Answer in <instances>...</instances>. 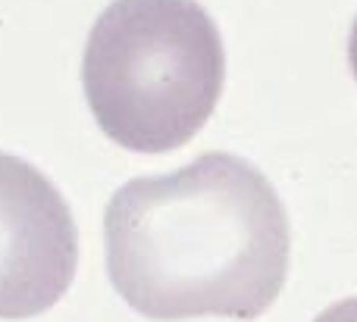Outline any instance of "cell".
<instances>
[{"instance_id":"obj_1","label":"cell","mask_w":357,"mask_h":322,"mask_svg":"<svg viewBox=\"0 0 357 322\" xmlns=\"http://www.w3.org/2000/svg\"><path fill=\"white\" fill-rule=\"evenodd\" d=\"M104 241L113 288L148 319H257L289 275V213L235 154L126 182L107 204Z\"/></svg>"},{"instance_id":"obj_2","label":"cell","mask_w":357,"mask_h":322,"mask_svg":"<svg viewBox=\"0 0 357 322\" xmlns=\"http://www.w3.org/2000/svg\"><path fill=\"white\" fill-rule=\"evenodd\" d=\"M222 79V38L197 0H113L82 63L100 131L138 154L188 144L213 113Z\"/></svg>"},{"instance_id":"obj_5","label":"cell","mask_w":357,"mask_h":322,"mask_svg":"<svg viewBox=\"0 0 357 322\" xmlns=\"http://www.w3.org/2000/svg\"><path fill=\"white\" fill-rule=\"evenodd\" d=\"M348 60H351L354 79H357V19H354V25H351V41H348Z\"/></svg>"},{"instance_id":"obj_4","label":"cell","mask_w":357,"mask_h":322,"mask_svg":"<svg viewBox=\"0 0 357 322\" xmlns=\"http://www.w3.org/2000/svg\"><path fill=\"white\" fill-rule=\"evenodd\" d=\"M314 322H357V298H348V300L333 304L329 310H323Z\"/></svg>"},{"instance_id":"obj_3","label":"cell","mask_w":357,"mask_h":322,"mask_svg":"<svg viewBox=\"0 0 357 322\" xmlns=\"http://www.w3.org/2000/svg\"><path fill=\"white\" fill-rule=\"evenodd\" d=\"M79 232L54 182L0 150V319L47 313L73 285Z\"/></svg>"}]
</instances>
